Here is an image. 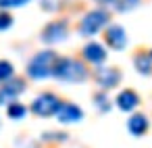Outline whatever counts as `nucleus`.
<instances>
[{
	"instance_id": "nucleus-18",
	"label": "nucleus",
	"mask_w": 152,
	"mask_h": 148,
	"mask_svg": "<svg viewBox=\"0 0 152 148\" xmlns=\"http://www.w3.org/2000/svg\"><path fill=\"white\" fill-rule=\"evenodd\" d=\"M13 25V17L7 11H0V29H9Z\"/></svg>"
},
{
	"instance_id": "nucleus-6",
	"label": "nucleus",
	"mask_w": 152,
	"mask_h": 148,
	"mask_svg": "<svg viewBox=\"0 0 152 148\" xmlns=\"http://www.w3.org/2000/svg\"><path fill=\"white\" fill-rule=\"evenodd\" d=\"M94 75H96V81L102 90H110L121 81V71L117 67H98Z\"/></svg>"
},
{
	"instance_id": "nucleus-20",
	"label": "nucleus",
	"mask_w": 152,
	"mask_h": 148,
	"mask_svg": "<svg viewBox=\"0 0 152 148\" xmlns=\"http://www.w3.org/2000/svg\"><path fill=\"white\" fill-rule=\"evenodd\" d=\"M98 2H115V0H98Z\"/></svg>"
},
{
	"instance_id": "nucleus-17",
	"label": "nucleus",
	"mask_w": 152,
	"mask_h": 148,
	"mask_svg": "<svg viewBox=\"0 0 152 148\" xmlns=\"http://www.w3.org/2000/svg\"><path fill=\"white\" fill-rule=\"evenodd\" d=\"M94 100H96V106H98L100 111H108V108H110L108 98H106V94H104V92H98V94L94 96Z\"/></svg>"
},
{
	"instance_id": "nucleus-15",
	"label": "nucleus",
	"mask_w": 152,
	"mask_h": 148,
	"mask_svg": "<svg viewBox=\"0 0 152 148\" xmlns=\"http://www.w3.org/2000/svg\"><path fill=\"white\" fill-rule=\"evenodd\" d=\"M13 73H15L13 63L2 59V61H0V84H2V81H9V79L13 77Z\"/></svg>"
},
{
	"instance_id": "nucleus-13",
	"label": "nucleus",
	"mask_w": 152,
	"mask_h": 148,
	"mask_svg": "<svg viewBox=\"0 0 152 148\" xmlns=\"http://www.w3.org/2000/svg\"><path fill=\"white\" fill-rule=\"evenodd\" d=\"M133 63H135V69L144 75H150L152 73V56L150 52H137L133 56Z\"/></svg>"
},
{
	"instance_id": "nucleus-8",
	"label": "nucleus",
	"mask_w": 152,
	"mask_h": 148,
	"mask_svg": "<svg viewBox=\"0 0 152 148\" xmlns=\"http://www.w3.org/2000/svg\"><path fill=\"white\" fill-rule=\"evenodd\" d=\"M104 40H106V44H108L110 48H115V50H123L125 44H127V34H125V29H123L119 23H113V25L106 27Z\"/></svg>"
},
{
	"instance_id": "nucleus-5",
	"label": "nucleus",
	"mask_w": 152,
	"mask_h": 148,
	"mask_svg": "<svg viewBox=\"0 0 152 148\" xmlns=\"http://www.w3.org/2000/svg\"><path fill=\"white\" fill-rule=\"evenodd\" d=\"M69 34V25L67 21H52L48 23L44 29H42V42L46 44H56V42H63Z\"/></svg>"
},
{
	"instance_id": "nucleus-19",
	"label": "nucleus",
	"mask_w": 152,
	"mask_h": 148,
	"mask_svg": "<svg viewBox=\"0 0 152 148\" xmlns=\"http://www.w3.org/2000/svg\"><path fill=\"white\" fill-rule=\"evenodd\" d=\"M29 0H0V9H13V7H23Z\"/></svg>"
},
{
	"instance_id": "nucleus-16",
	"label": "nucleus",
	"mask_w": 152,
	"mask_h": 148,
	"mask_svg": "<svg viewBox=\"0 0 152 148\" xmlns=\"http://www.w3.org/2000/svg\"><path fill=\"white\" fill-rule=\"evenodd\" d=\"M137 4H140V0H115V9L121 11V13L131 11V9H135Z\"/></svg>"
},
{
	"instance_id": "nucleus-10",
	"label": "nucleus",
	"mask_w": 152,
	"mask_h": 148,
	"mask_svg": "<svg viewBox=\"0 0 152 148\" xmlns=\"http://www.w3.org/2000/svg\"><path fill=\"white\" fill-rule=\"evenodd\" d=\"M81 52H83V59H86L88 63H92V65H100V63L106 61V50H104V46L98 44V42H88Z\"/></svg>"
},
{
	"instance_id": "nucleus-21",
	"label": "nucleus",
	"mask_w": 152,
	"mask_h": 148,
	"mask_svg": "<svg viewBox=\"0 0 152 148\" xmlns=\"http://www.w3.org/2000/svg\"><path fill=\"white\" fill-rule=\"evenodd\" d=\"M150 56H152V50H150Z\"/></svg>"
},
{
	"instance_id": "nucleus-9",
	"label": "nucleus",
	"mask_w": 152,
	"mask_h": 148,
	"mask_svg": "<svg viewBox=\"0 0 152 148\" xmlns=\"http://www.w3.org/2000/svg\"><path fill=\"white\" fill-rule=\"evenodd\" d=\"M56 119L61 123H77V121L83 119V111L73 102H63L58 113H56Z\"/></svg>"
},
{
	"instance_id": "nucleus-12",
	"label": "nucleus",
	"mask_w": 152,
	"mask_h": 148,
	"mask_svg": "<svg viewBox=\"0 0 152 148\" xmlns=\"http://www.w3.org/2000/svg\"><path fill=\"white\" fill-rule=\"evenodd\" d=\"M127 129H129L135 138L144 136V133L148 131V119H146V115H142V113L131 115V117L127 119Z\"/></svg>"
},
{
	"instance_id": "nucleus-1",
	"label": "nucleus",
	"mask_w": 152,
	"mask_h": 148,
	"mask_svg": "<svg viewBox=\"0 0 152 148\" xmlns=\"http://www.w3.org/2000/svg\"><path fill=\"white\" fill-rule=\"evenodd\" d=\"M52 75L61 81H83V79H88V69L77 59L61 56V59H56Z\"/></svg>"
},
{
	"instance_id": "nucleus-11",
	"label": "nucleus",
	"mask_w": 152,
	"mask_h": 148,
	"mask_svg": "<svg viewBox=\"0 0 152 148\" xmlns=\"http://www.w3.org/2000/svg\"><path fill=\"white\" fill-rule=\"evenodd\" d=\"M117 106L121 108V111H133L137 104H140V96L133 92V90H121L119 92V96H117Z\"/></svg>"
},
{
	"instance_id": "nucleus-4",
	"label": "nucleus",
	"mask_w": 152,
	"mask_h": 148,
	"mask_svg": "<svg viewBox=\"0 0 152 148\" xmlns=\"http://www.w3.org/2000/svg\"><path fill=\"white\" fill-rule=\"evenodd\" d=\"M61 104H63V100H61L56 94L44 92V94H40V96L31 102V113L38 115V117H50V115H56V113H58Z\"/></svg>"
},
{
	"instance_id": "nucleus-2",
	"label": "nucleus",
	"mask_w": 152,
	"mask_h": 148,
	"mask_svg": "<svg viewBox=\"0 0 152 148\" xmlns=\"http://www.w3.org/2000/svg\"><path fill=\"white\" fill-rule=\"evenodd\" d=\"M56 54L52 50H42L38 52L29 63H27V75L34 77V79H44L48 75H52L54 71V65H56Z\"/></svg>"
},
{
	"instance_id": "nucleus-7",
	"label": "nucleus",
	"mask_w": 152,
	"mask_h": 148,
	"mask_svg": "<svg viewBox=\"0 0 152 148\" xmlns=\"http://www.w3.org/2000/svg\"><path fill=\"white\" fill-rule=\"evenodd\" d=\"M23 90H25V81H23V79L15 77V79L7 81L2 88H0V104H11V102H15V98H17Z\"/></svg>"
},
{
	"instance_id": "nucleus-3",
	"label": "nucleus",
	"mask_w": 152,
	"mask_h": 148,
	"mask_svg": "<svg viewBox=\"0 0 152 148\" xmlns=\"http://www.w3.org/2000/svg\"><path fill=\"white\" fill-rule=\"evenodd\" d=\"M108 19H110L108 11H104V9H94V11H90V13L83 15V19H81V23H79V32H81L83 36H94V34H98V32L108 23Z\"/></svg>"
},
{
	"instance_id": "nucleus-14",
	"label": "nucleus",
	"mask_w": 152,
	"mask_h": 148,
	"mask_svg": "<svg viewBox=\"0 0 152 148\" xmlns=\"http://www.w3.org/2000/svg\"><path fill=\"white\" fill-rule=\"evenodd\" d=\"M7 113H9L11 119H23L25 113H27V108H25L21 102H11V104L7 106Z\"/></svg>"
}]
</instances>
